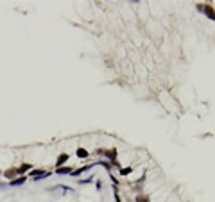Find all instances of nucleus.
<instances>
[{"label": "nucleus", "instance_id": "1", "mask_svg": "<svg viewBox=\"0 0 215 202\" xmlns=\"http://www.w3.org/2000/svg\"><path fill=\"white\" fill-rule=\"evenodd\" d=\"M203 11L206 13V16H208L210 20H215V9L212 7V6H210V4H206L205 7H203Z\"/></svg>", "mask_w": 215, "mask_h": 202}, {"label": "nucleus", "instance_id": "2", "mask_svg": "<svg viewBox=\"0 0 215 202\" xmlns=\"http://www.w3.org/2000/svg\"><path fill=\"white\" fill-rule=\"evenodd\" d=\"M31 175L34 177V179H43V177H47V175H50V173H49V172H43V170H40V168H38V170H32Z\"/></svg>", "mask_w": 215, "mask_h": 202}, {"label": "nucleus", "instance_id": "3", "mask_svg": "<svg viewBox=\"0 0 215 202\" xmlns=\"http://www.w3.org/2000/svg\"><path fill=\"white\" fill-rule=\"evenodd\" d=\"M14 175H18V168H9V170L4 172V177L6 179H11V181L14 179Z\"/></svg>", "mask_w": 215, "mask_h": 202}, {"label": "nucleus", "instance_id": "4", "mask_svg": "<svg viewBox=\"0 0 215 202\" xmlns=\"http://www.w3.org/2000/svg\"><path fill=\"white\" fill-rule=\"evenodd\" d=\"M65 161H68V154H61V156L58 158V161H56V165H58V168H61L63 165H65Z\"/></svg>", "mask_w": 215, "mask_h": 202}, {"label": "nucleus", "instance_id": "5", "mask_svg": "<svg viewBox=\"0 0 215 202\" xmlns=\"http://www.w3.org/2000/svg\"><path fill=\"white\" fill-rule=\"evenodd\" d=\"M25 181H27V177H25V175H22V177H18V179H13L9 184H11V186H20V184H23Z\"/></svg>", "mask_w": 215, "mask_h": 202}, {"label": "nucleus", "instance_id": "6", "mask_svg": "<svg viewBox=\"0 0 215 202\" xmlns=\"http://www.w3.org/2000/svg\"><path fill=\"white\" fill-rule=\"evenodd\" d=\"M27 170H31V165H29V163H23L22 166H18V173H22V175H23Z\"/></svg>", "mask_w": 215, "mask_h": 202}, {"label": "nucleus", "instance_id": "7", "mask_svg": "<svg viewBox=\"0 0 215 202\" xmlns=\"http://www.w3.org/2000/svg\"><path fill=\"white\" fill-rule=\"evenodd\" d=\"M77 158H88V150L86 149H77Z\"/></svg>", "mask_w": 215, "mask_h": 202}, {"label": "nucleus", "instance_id": "8", "mask_svg": "<svg viewBox=\"0 0 215 202\" xmlns=\"http://www.w3.org/2000/svg\"><path fill=\"white\" fill-rule=\"evenodd\" d=\"M58 173H72V168H68V166H61V168H58Z\"/></svg>", "mask_w": 215, "mask_h": 202}, {"label": "nucleus", "instance_id": "9", "mask_svg": "<svg viewBox=\"0 0 215 202\" xmlns=\"http://www.w3.org/2000/svg\"><path fill=\"white\" fill-rule=\"evenodd\" d=\"M136 202H149V197L147 195H138L136 197Z\"/></svg>", "mask_w": 215, "mask_h": 202}, {"label": "nucleus", "instance_id": "10", "mask_svg": "<svg viewBox=\"0 0 215 202\" xmlns=\"http://www.w3.org/2000/svg\"><path fill=\"white\" fill-rule=\"evenodd\" d=\"M115 200H117V202H122V200H120V197H118V192H115Z\"/></svg>", "mask_w": 215, "mask_h": 202}]
</instances>
